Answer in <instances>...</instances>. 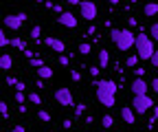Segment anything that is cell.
<instances>
[{"instance_id":"cell-1","label":"cell","mask_w":158,"mask_h":132,"mask_svg":"<svg viewBox=\"0 0 158 132\" xmlns=\"http://www.w3.org/2000/svg\"><path fill=\"white\" fill-rule=\"evenodd\" d=\"M114 97H116V84L112 79H99L97 82V101L106 108H112Z\"/></svg>"},{"instance_id":"cell-2","label":"cell","mask_w":158,"mask_h":132,"mask_svg":"<svg viewBox=\"0 0 158 132\" xmlns=\"http://www.w3.org/2000/svg\"><path fill=\"white\" fill-rule=\"evenodd\" d=\"M110 37H112V42L116 44L118 51H130L136 42V35L132 33V29H114L110 33Z\"/></svg>"},{"instance_id":"cell-3","label":"cell","mask_w":158,"mask_h":132,"mask_svg":"<svg viewBox=\"0 0 158 132\" xmlns=\"http://www.w3.org/2000/svg\"><path fill=\"white\" fill-rule=\"evenodd\" d=\"M134 46H136V55H138V60H152V55H154V42H152V37H149V33H138L136 35V42H134Z\"/></svg>"},{"instance_id":"cell-4","label":"cell","mask_w":158,"mask_h":132,"mask_svg":"<svg viewBox=\"0 0 158 132\" xmlns=\"http://www.w3.org/2000/svg\"><path fill=\"white\" fill-rule=\"evenodd\" d=\"M156 104L149 95H134L132 97V110L136 112V115H145L147 110H152Z\"/></svg>"},{"instance_id":"cell-5","label":"cell","mask_w":158,"mask_h":132,"mask_svg":"<svg viewBox=\"0 0 158 132\" xmlns=\"http://www.w3.org/2000/svg\"><path fill=\"white\" fill-rule=\"evenodd\" d=\"M55 101L62 106V108H70V106H75V97H73L70 88H64V86L55 88Z\"/></svg>"},{"instance_id":"cell-6","label":"cell","mask_w":158,"mask_h":132,"mask_svg":"<svg viewBox=\"0 0 158 132\" xmlns=\"http://www.w3.org/2000/svg\"><path fill=\"white\" fill-rule=\"evenodd\" d=\"M27 18H29L27 13H9V15H5V27L11 31H20L22 24L27 22Z\"/></svg>"},{"instance_id":"cell-7","label":"cell","mask_w":158,"mask_h":132,"mask_svg":"<svg viewBox=\"0 0 158 132\" xmlns=\"http://www.w3.org/2000/svg\"><path fill=\"white\" fill-rule=\"evenodd\" d=\"M79 11H81V18L88 20V22L97 20V13H99V9H97V5L92 0H81V2H79Z\"/></svg>"},{"instance_id":"cell-8","label":"cell","mask_w":158,"mask_h":132,"mask_svg":"<svg viewBox=\"0 0 158 132\" xmlns=\"http://www.w3.org/2000/svg\"><path fill=\"white\" fill-rule=\"evenodd\" d=\"M130 90H132V95H149V84L143 77H134Z\"/></svg>"},{"instance_id":"cell-9","label":"cell","mask_w":158,"mask_h":132,"mask_svg":"<svg viewBox=\"0 0 158 132\" xmlns=\"http://www.w3.org/2000/svg\"><path fill=\"white\" fill-rule=\"evenodd\" d=\"M57 22L62 24V27H68V29H75V27L79 24L77 15L70 13V11H62V13H59V18H57Z\"/></svg>"},{"instance_id":"cell-10","label":"cell","mask_w":158,"mask_h":132,"mask_svg":"<svg viewBox=\"0 0 158 132\" xmlns=\"http://www.w3.org/2000/svg\"><path fill=\"white\" fill-rule=\"evenodd\" d=\"M121 119H123V123H127V126H134V123H136V112L132 110V106H123V108H121Z\"/></svg>"},{"instance_id":"cell-11","label":"cell","mask_w":158,"mask_h":132,"mask_svg":"<svg viewBox=\"0 0 158 132\" xmlns=\"http://www.w3.org/2000/svg\"><path fill=\"white\" fill-rule=\"evenodd\" d=\"M44 44H46V46H51L55 53H64V51H66V44H64L62 40H57V37H46Z\"/></svg>"},{"instance_id":"cell-12","label":"cell","mask_w":158,"mask_h":132,"mask_svg":"<svg viewBox=\"0 0 158 132\" xmlns=\"http://www.w3.org/2000/svg\"><path fill=\"white\" fill-rule=\"evenodd\" d=\"M11 66H13V57L9 53H2L0 55V70H9Z\"/></svg>"},{"instance_id":"cell-13","label":"cell","mask_w":158,"mask_h":132,"mask_svg":"<svg viewBox=\"0 0 158 132\" xmlns=\"http://www.w3.org/2000/svg\"><path fill=\"white\" fill-rule=\"evenodd\" d=\"M97 55H99V68H106V66L110 64V53H108L106 49H101Z\"/></svg>"},{"instance_id":"cell-14","label":"cell","mask_w":158,"mask_h":132,"mask_svg":"<svg viewBox=\"0 0 158 132\" xmlns=\"http://www.w3.org/2000/svg\"><path fill=\"white\" fill-rule=\"evenodd\" d=\"M37 75H40V79H51L55 73H53V68H51V66H46V64H44V66H40V68H37Z\"/></svg>"},{"instance_id":"cell-15","label":"cell","mask_w":158,"mask_h":132,"mask_svg":"<svg viewBox=\"0 0 158 132\" xmlns=\"http://www.w3.org/2000/svg\"><path fill=\"white\" fill-rule=\"evenodd\" d=\"M143 13H145L147 18H154V15L158 13V2H147V5L143 7Z\"/></svg>"},{"instance_id":"cell-16","label":"cell","mask_w":158,"mask_h":132,"mask_svg":"<svg viewBox=\"0 0 158 132\" xmlns=\"http://www.w3.org/2000/svg\"><path fill=\"white\" fill-rule=\"evenodd\" d=\"M9 44L11 46H15V49H20V51H27V44H24V40H22V37H13V40H9Z\"/></svg>"},{"instance_id":"cell-17","label":"cell","mask_w":158,"mask_h":132,"mask_svg":"<svg viewBox=\"0 0 158 132\" xmlns=\"http://www.w3.org/2000/svg\"><path fill=\"white\" fill-rule=\"evenodd\" d=\"M77 53H79V55H90V53H92V46H90L88 42H81V44H79V49H77Z\"/></svg>"},{"instance_id":"cell-18","label":"cell","mask_w":158,"mask_h":132,"mask_svg":"<svg viewBox=\"0 0 158 132\" xmlns=\"http://www.w3.org/2000/svg\"><path fill=\"white\" fill-rule=\"evenodd\" d=\"M101 126H103V128H106V130H110V128H112V126H114V119H112V117H110V115H106V117H103V119H101Z\"/></svg>"},{"instance_id":"cell-19","label":"cell","mask_w":158,"mask_h":132,"mask_svg":"<svg viewBox=\"0 0 158 132\" xmlns=\"http://www.w3.org/2000/svg\"><path fill=\"white\" fill-rule=\"evenodd\" d=\"M37 119H40V121H44V123H48V121H51V112L40 110V112H37Z\"/></svg>"},{"instance_id":"cell-20","label":"cell","mask_w":158,"mask_h":132,"mask_svg":"<svg viewBox=\"0 0 158 132\" xmlns=\"http://www.w3.org/2000/svg\"><path fill=\"white\" fill-rule=\"evenodd\" d=\"M149 37L158 42V22H154V24L149 27Z\"/></svg>"},{"instance_id":"cell-21","label":"cell","mask_w":158,"mask_h":132,"mask_svg":"<svg viewBox=\"0 0 158 132\" xmlns=\"http://www.w3.org/2000/svg\"><path fill=\"white\" fill-rule=\"evenodd\" d=\"M27 99H29L31 104H35V106H40V104H42V97H40V95H37V92H31V95H29Z\"/></svg>"},{"instance_id":"cell-22","label":"cell","mask_w":158,"mask_h":132,"mask_svg":"<svg viewBox=\"0 0 158 132\" xmlns=\"http://www.w3.org/2000/svg\"><path fill=\"white\" fill-rule=\"evenodd\" d=\"M125 64H127V66H130V68H134V66H136V64H138V55H130V57H127V60H125Z\"/></svg>"},{"instance_id":"cell-23","label":"cell","mask_w":158,"mask_h":132,"mask_svg":"<svg viewBox=\"0 0 158 132\" xmlns=\"http://www.w3.org/2000/svg\"><path fill=\"white\" fill-rule=\"evenodd\" d=\"M15 101H18V104H24V101H27L24 90H15Z\"/></svg>"},{"instance_id":"cell-24","label":"cell","mask_w":158,"mask_h":132,"mask_svg":"<svg viewBox=\"0 0 158 132\" xmlns=\"http://www.w3.org/2000/svg\"><path fill=\"white\" fill-rule=\"evenodd\" d=\"M31 37H33V40H40V35H42V29H40V27H33L31 29V33H29Z\"/></svg>"},{"instance_id":"cell-25","label":"cell","mask_w":158,"mask_h":132,"mask_svg":"<svg viewBox=\"0 0 158 132\" xmlns=\"http://www.w3.org/2000/svg\"><path fill=\"white\" fill-rule=\"evenodd\" d=\"M29 64H31L33 68H40V66H44V62L40 60V57H31V60H29Z\"/></svg>"},{"instance_id":"cell-26","label":"cell","mask_w":158,"mask_h":132,"mask_svg":"<svg viewBox=\"0 0 158 132\" xmlns=\"http://www.w3.org/2000/svg\"><path fill=\"white\" fill-rule=\"evenodd\" d=\"M7 44H9V37L5 35V31H2V29H0V49L7 46Z\"/></svg>"},{"instance_id":"cell-27","label":"cell","mask_w":158,"mask_h":132,"mask_svg":"<svg viewBox=\"0 0 158 132\" xmlns=\"http://www.w3.org/2000/svg\"><path fill=\"white\" fill-rule=\"evenodd\" d=\"M70 79L73 82H81V73H79V70H70Z\"/></svg>"},{"instance_id":"cell-28","label":"cell","mask_w":158,"mask_h":132,"mask_svg":"<svg viewBox=\"0 0 158 132\" xmlns=\"http://www.w3.org/2000/svg\"><path fill=\"white\" fill-rule=\"evenodd\" d=\"M84 112H86V106H84V104H77V106H75V115H77V117L84 115Z\"/></svg>"},{"instance_id":"cell-29","label":"cell","mask_w":158,"mask_h":132,"mask_svg":"<svg viewBox=\"0 0 158 132\" xmlns=\"http://www.w3.org/2000/svg\"><path fill=\"white\" fill-rule=\"evenodd\" d=\"M0 115H2V117H9V108H7V104H2V101H0Z\"/></svg>"},{"instance_id":"cell-30","label":"cell","mask_w":158,"mask_h":132,"mask_svg":"<svg viewBox=\"0 0 158 132\" xmlns=\"http://www.w3.org/2000/svg\"><path fill=\"white\" fill-rule=\"evenodd\" d=\"M149 64H152L154 68H158V51H154V55H152V60H149Z\"/></svg>"},{"instance_id":"cell-31","label":"cell","mask_w":158,"mask_h":132,"mask_svg":"<svg viewBox=\"0 0 158 132\" xmlns=\"http://www.w3.org/2000/svg\"><path fill=\"white\" fill-rule=\"evenodd\" d=\"M149 88L154 90V95H158V77H156V79H152V84H149Z\"/></svg>"},{"instance_id":"cell-32","label":"cell","mask_w":158,"mask_h":132,"mask_svg":"<svg viewBox=\"0 0 158 132\" xmlns=\"http://www.w3.org/2000/svg\"><path fill=\"white\" fill-rule=\"evenodd\" d=\"M134 75H136V77H143V75H145V68L136 66V68H134Z\"/></svg>"},{"instance_id":"cell-33","label":"cell","mask_w":158,"mask_h":132,"mask_svg":"<svg viewBox=\"0 0 158 132\" xmlns=\"http://www.w3.org/2000/svg\"><path fill=\"white\" fill-rule=\"evenodd\" d=\"M99 73H101V68H99V66H90V75H94V77H97Z\"/></svg>"},{"instance_id":"cell-34","label":"cell","mask_w":158,"mask_h":132,"mask_svg":"<svg viewBox=\"0 0 158 132\" xmlns=\"http://www.w3.org/2000/svg\"><path fill=\"white\" fill-rule=\"evenodd\" d=\"M59 64H62V66H68V57H66V55H59Z\"/></svg>"},{"instance_id":"cell-35","label":"cell","mask_w":158,"mask_h":132,"mask_svg":"<svg viewBox=\"0 0 158 132\" xmlns=\"http://www.w3.org/2000/svg\"><path fill=\"white\" fill-rule=\"evenodd\" d=\"M15 84H18L15 77H7V86H13V88H15Z\"/></svg>"},{"instance_id":"cell-36","label":"cell","mask_w":158,"mask_h":132,"mask_svg":"<svg viewBox=\"0 0 158 132\" xmlns=\"http://www.w3.org/2000/svg\"><path fill=\"white\" fill-rule=\"evenodd\" d=\"M11 132H27V130H24V126H15V128H11Z\"/></svg>"},{"instance_id":"cell-37","label":"cell","mask_w":158,"mask_h":132,"mask_svg":"<svg viewBox=\"0 0 158 132\" xmlns=\"http://www.w3.org/2000/svg\"><path fill=\"white\" fill-rule=\"evenodd\" d=\"M15 90H27V86H24L22 82H18V84H15Z\"/></svg>"},{"instance_id":"cell-38","label":"cell","mask_w":158,"mask_h":132,"mask_svg":"<svg viewBox=\"0 0 158 132\" xmlns=\"http://www.w3.org/2000/svg\"><path fill=\"white\" fill-rule=\"evenodd\" d=\"M53 11H57V13H62L64 9H62V5H53Z\"/></svg>"},{"instance_id":"cell-39","label":"cell","mask_w":158,"mask_h":132,"mask_svg":"<svg viewBox=\"0 0 158 132\" xmlns=\"http://www.w3.org/2000/svg\"><path fill=\"white\" fill-rule=\"evenodd\" d=\"M66 2H68V5H79L81 0H66Z\"/></svg>"},{"instance_id":"cell-40","label":"cell","mask_w":158,"mask_h":132,"mask_svg":"<svg viewBox=\"0 0 158 132\" xmlns=\"http://www.w3.org/2000/svg\"><path fill=\"white\" fill-rule=\"evenodd\" d=\"M110 2H112V5H116V2H118V0H110Z\"/></svg>"},{"instance_id":"cell-41","label":"cell","mask_w":158,"mask_h":132,"mask_svg":"<svg viewBox=\"0 0 158 132\" xmlns=\"http://www.w3.org/2000/svg\"><path fill=\"white\" fill-rule=\"evenodd\" d=\"M35 2H44V0H35Z\"/></svg>"},{"instance_id":"cell-42","label":"cell","mask_w":158,"mask_h":132,"mask_svg":"<svg viewBox=\"0 0 158 132\" xmlns=\"http://www.w3.org/2000/svg\"><path fill=\"white\" fill-rule=\"evenodd\" d=\"M13 2H20V0H13Z\"/></svg>"},{"instance_id":"cell-43","label":"cell","mask_w":158,"mask_h":132,"mask_svg":"<svg viewBox=\"0 0 158 132\" xmlns=\"http://www.w3.org/2000/svg\"><path fill=\"white\" fill-rule=\"evenodd\" d=\"M0 132H2V130H0Z\"/></svg>"},{"instance_id":"cell-44","label":"cell","mask_w":158,"mask_h":132,"mask_svg":"<svg viewBox=\"0 0 158 132\" xmlns=\"http://www.w3.org/2000/svg\"><path fill=\"white\" fill-rule=\"evenodd\" d=\"M156 51H158V49H156Z\"/></svg>"},{"instance_id":"cell-45","label":"cell","mask_w":158,"mask_h":132,"mask_svg":"<svg viewBox=\"0 0 158 132\" xmlns=\"http://www.w3.org/2000/svg\"><path fill=\"white\" fill-rule=\"evenodd\" d=\"M103 132H106V130H103Z\"/></svg>"}]
</instances>
